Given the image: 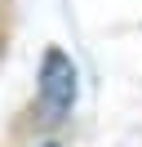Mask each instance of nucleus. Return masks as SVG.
<instances>
[{"label": "nucleus", "mask_w": 142, "mask_h": 147, "mask_svg": "<svg viewBox=\"0 0 142 147\" xmlns=\"http://www.w3.org/2000/svg\"><path fill=\"white\" fill-rule=\"evenodd\" d=\"M76 102V63L62 49H49L40 63V111L44 120H62Z\"/></svg>", "instance_id": "1"}, {"label": "nucleus", "mask_w": 142, "mask_h": 147, "mask_svg": "<svg viewBox=\"0 0 142 147\" xmlns=\"http://www.w3.org/2000/svg\"><path fill=\"white\" fill-rule=\"evenodd\" d=\"M40 147H58V143H40Z\"/></svg>", "instance_id": "2"}]
</instances>
